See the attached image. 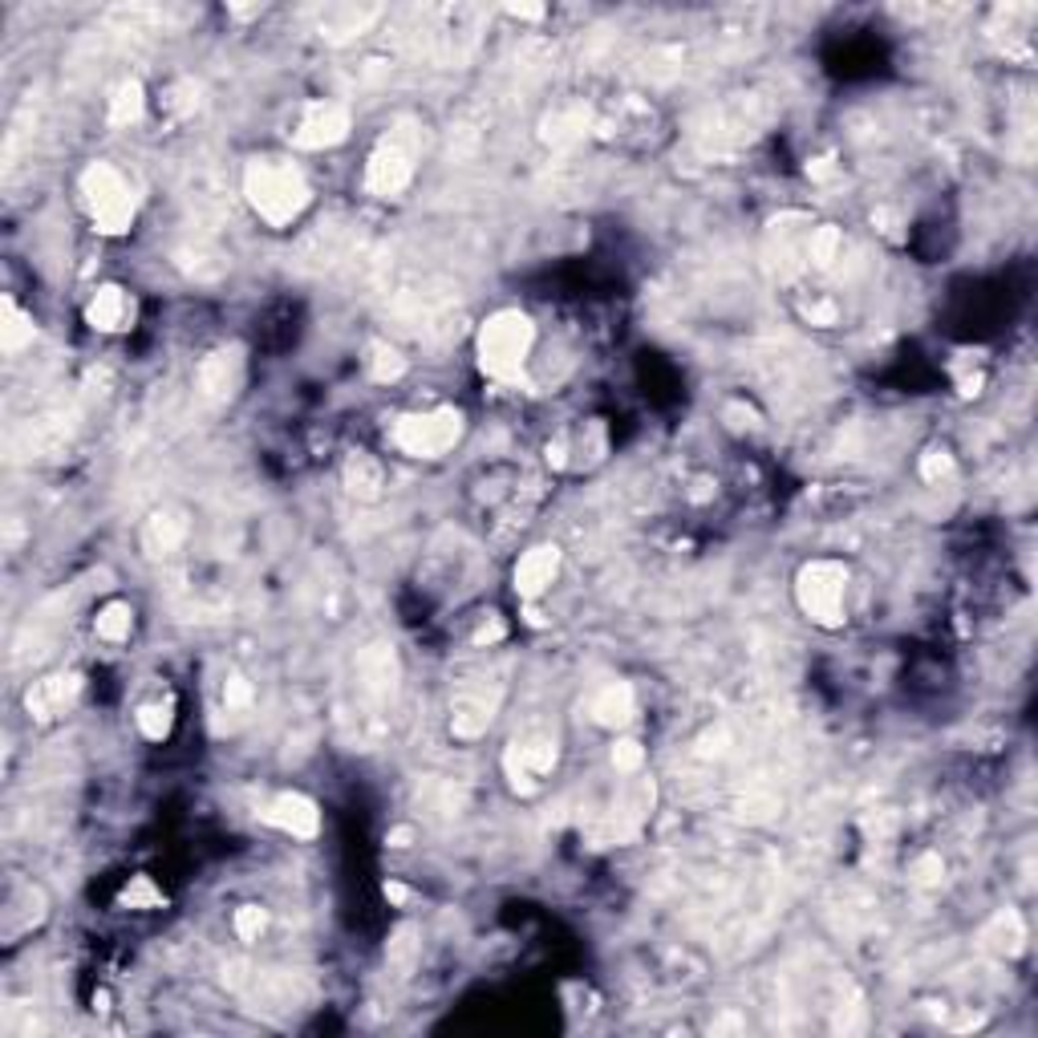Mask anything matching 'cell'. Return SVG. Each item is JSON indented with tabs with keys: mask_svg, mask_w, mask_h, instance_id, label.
I'll list each match as a JSON object with an SVG mask.
<instances>
[{
	"mask_svg": "<svg viewBox=\"0 0 1038 1038\" xmlns=\"http://www.w3.org/2000/svg\"><path fill=\"white\" fill-rule=\"evenodd\" d=\"M244 195L268 228H289L312 200L305 175L296 171L293 163H280V158H252L248 171H244Z\"/></svg>",
	"mask_w": 1038,
	"mask_h": 1038,
	"instance_id": "cell-1",
	"label": "cell"
},
{
	"mask_svg": "<svg viewBox=\"0 0 1038 1038\" xmlns=\"http://www.w3.org/2000/svg\"><path fill=\"white\" fill-rule=\"evenodd\" d=\"M536 345V325L520 309L491 312L479 329V370L491 382H520L524 361Z\"/></svg>",
	"mask_w": 1038,
	"mask_h": 1038,
	"instance_id": "cell-2",
	"label": "cell"
},
{
	"mask_svg": "<svg viewBox=\"0 0 1038 1038\" xmlns=\"http://www.w3.org/2000/svg\"><path fill=\"white\" fill-rule=\"evenodd\" d=\"M414 163H419V130L410 123L386 130L370 151V163H366V191L377 200L402 195L414 179Z\"/></svg>",
	"mask_w": 1038,
	"mask_h": 1038,
	"instance_id": "cell-3",
	"label": "cell"
},
{
	"mask_svg": "<svg viewBox=\"0 0 1038 1038\" xmlns=\"http://www.w3.org/2000/svg\"><path fill=\"white\" fill-rule=\"evenodd\" d=\"M81 203L93 219V232L123 235L134 223V195L123 171H114L110 163H90L81 171Z\"/></svg>",
	"mask_w": 1038,
	"mask_h": 1038,
	"instance_id": "cell-4",
	"label": "cell"
},
{
	"mask_svg": "<svg viewBox=\"0 0 1038 1038\" xmlns=\"http://www.w3.org/2000/svg\"><path fill=\"white\" fill-rule=\"evenodd\" d=\"M844 597H848V568L840 560H811L795 576V601L811 625H823V629L844 625Z\"/></svg>",
	"mask_w": 1038,
	"mask_h": 1038,
	"instance_id": "cell-5",
	"label": "cell"
},
{
	"mask_svg": "<svg viewBox=\"0 0 1038 1038\" xmlns=\"http://www.w3.org/2000/svg\"><path fill=\"white\" fill-rule=\"evenodd\" d=\"M459 438H463V414L454 406L406 414L394 426V447L410 454V459H438V454L459 447Z\"/></svg>",
	"mask_w": 1038,
	"mask_h": 1038,
	"instance_id": "cell-6",
	"label": "cell"
},
{
	"mask_svg": "<svg viewBox=\"0 0 1038 1038\" xmlns=\"http://www.w3.org/2000/svg\"><path fill=\"white\" fill-rule=\"evenodd\" d=\"M556 755L560 751L552 734H524V739H515V743L508 746L503 771H508V779H512V787L520 791V795H531V791H540L543 779L552 776Z\"/></svg>",
	"mask_w": 1038,
	"mask_h": 1038,
	"instance_id": "cell-7",
	"label": "cell"
},
{
	"mask_svg": "<svg viewBox=\"0 0 1038 1038\" xmlns=\"http://www.w3.org/2000/svg\"><path fill=\"white\" fill-rule=\"evenodd\" d=\"M349 139V110L342 102H309L293 126V146L300 151H325Z\"/></svg>",
	"mask_w": 1038,
	"mask_h": 1038,
	"instance_id": "cell-8",
	"label": "cell"
},
{
	"mask_svg": "<svg viewBox=\"0 0 1038 1038\" xmlns=\"http://www.w3.org/2000/svg\"><path fill=\"white\" fill-rule=\"evenodd\" d=\"M195 386L207 402H232L235 389L244 386V357L240 349H216L200 361V373H195Z\"/></svg>",
	"mask_w": 1038,
	"mask_h": 1038,
	"instance_id": "cell-9",
	"label": "cell"
},
{
	"mask_svg": "<svg viewBox=\"0 0 1038 1038\" xmlns=\"http://www.w3.org/2000/svg\"><path fill=\"white\" fill-rule=\"evenodd\" d=\"M264 820L296 840H312L321 832V811H317V804H312L309 795H300V791H280L277 799L264 807Z\"/></svg>",
	"mask_w": 1038,
	"mask_h": 1038,
	"instance_id": "cell-10",
	"label": "cell"
},
{
	"mask_svg": "<svg viewBox=\"0 0 1038 1038\" xmlns=\"http://www.w3.org/2000/svg\"><path fill=\"white\" fill-rule=\"evenodd\" d=\"M81 694V678L78 674H53V678H41L25 690V710L37 718V722H49L65 714Z\"/></svg>",
	"mask_w": 1038,
	"mask_h": 1038,
	"instance_id": "cell-11",
	"label": "cell"
},
{
	"mask_svg": "<svg viewBox=\"0 0 1038 1038\" xmlns=\"http://www.w3.org/2000/svg\"><path fill=\"white\" fill-rule=\"evenodd\" d=\"M86 321H90L98 333H123V329H130V321H134V300H130V293L118 289V284H102V289L90 296V305H86Z\"/></svg>",
	"mask_w": 1038,
	"mask_h": 1038,
	"instance_id": "cell-12",
	"label": "cell"
},
{
	"mask_svg": "<svg viewBox=\"0 0 1038 1038\" xmlns=\"http://www.w3.org/2000/svg\"><path fill=\"white\" fill-rule=\"evenodd\" d=\"M556 573H560V548L556 543H540V548L524 552V560L515 564V592H520L524 601H531V597H540V592L556 580Z\"/></svg>",
	"mask_w": 1038,
	"mask_h": 1038,
	"instance_id": "cell-13",
	"label": "cell"
},
{
	"mask_svg": "<svg viewBox=\"0 0 1038 1038\" xmlns=\"http://www.w3.org/2000/svg\"><path fill=\"white\" fill-rule=\"evenodd\" d=\"M377 16H382L377 4H333V9L321 13V37L333 41V46H345V41H354V37L370 29Z\"/></svg>",
	"mask_w": 1038,
	"mask_h": 1038,
	"instance_id": "cell-14",
	"label": "cell"
},
{
	"mask_svg": "<svg viewBox=\"0 0 1038 1038\" xmlns=\"http://www.w3.org/2000/svg\"><path fill=\"white\" fill-rule=\"evenodd\" d=\"M592 718L601 722V727H608V730H620V727H629L633 722V714H637V697H633V685L629 682H608V685H601L597 694H592Z\"/></svg>",
	"mask_w": 1038,
	"mask_h": 1038,
	"instance_id": "cell-15",
	"label": "cell"
},
{
	"mask_svg": "<svg viewBox=\"0 0 1038 1038\" xmlns=\"http://www.w3.org/2000/svg\"><path fill=\"white\" fill-rule=\"evenodd\" d=\"M187 540V515L183 512H155L142 527V548L146 556H171L175 548Z\"/></svg>",
	"mask_w": 1038,
	"mask_h": 1038,
	"instance_id": "cell-16",
	"label": "cell"
},
{
	"mask_svg": "<svg viewBox=\"0 0 1038 1038\" xmlns=\"http://www.w3.org/2000/svg\"><path fill=\"white\" fill-rule=\"evenodd\" d=\"M342 479H345V491L354 499H377L382 496V487H386V471H382V463L373 459V454H366V450H354L349 459H345V471H342Z\"/></svg>",
	"mask_w": 1038,
	"mask_h": 1038,
	"instance_id": "cell-17",
	"label": "cell"
},
{
	"mask_svg": "<svg viewBox=\"0 0 1038 1038\" xmlns=\"http://www.w3.org/2000/svg\"><path fill=\"white\" fill-rule=\"evenodd\" d=\"M982 946L990 949V953H998V958H1018L1026 946V925L1023 917L1014 913V909H1002V913L990 917V925L982 930Z\"/></svg>",
	"mask_w": 1038,
	"mask_h": 1038,
	"instance_id": "cell-18",
	"label": "cell"
},
{
	"mask_svg": "<svg viewBox=\"0 0 1038 1038\" xmlns=\"http://www.w3.org/2000/svg\"><path fill=\"white\" fill-rule=\"evenodd\" d=\"M589 123H592V114L585 106L552 110V114L543 118V142H552V146H573L576 139L589 134Z\"/></svg>",
	"mask_w": 1038,
	"mask_h": 1038,
	"instance_id": "cell-19",
	"label": "cell"
},
{
	"mask_svg": "<svg viewBox=\"0 0 1038 1038\" xmlns=\"http://www.w3.org/2000/svg\"><path fill=\"white\" fill-rule=\"evenodd\" d=\"M33 333H37V329H33L29 312L21 309L13 296H4V300H0V349H4V354H21V349L33 342Z\"/></svg>",
	"mask_w": 1038,
	"mask_h": 1038,
	"instance_id": "cell-20",
	"label": "cell"
},
{
	"mask_svg": "<svg viewBox=\"0 0 1038 1038\" xmlns=\"http://www.w3.org/2000/svg\"><path fill=\"white\" fill-rule=\"evenodd\" d=\"M146 110V90L139 78H123L110 93V126H134Z\"/></svg>",
	"mask_w": 1038,
	"mask_h": 1038,
	"instance_id": "cell-21",
	"label": "cell"
},
{
	"mask_svg": "<svg viewBox=\"0 0 1038 1038\" xmlns=\"http://www.w3.org/2000/svg\"><path fill=\"white\" fill-rule=\"evenodd\" d=\"M130 629H134V608L126 605V601H110V605H102L98 617H93V633L102 637V641H126Z\"/></svg>",
	"mask_w": 1038,
	"mask_h": 1038,
	"instance_id": "cell-22",
	"label": "cell"
},
{
	"mask_svg": "<svg viewBox=\"0 0 1038 1038\" xmlns=\"http://www.w3.org/2000/svg\"><path fill=\"white\" fill-rule=\"evenodd\" d=\"M366 370H370V377L373 382H398L406 373V357L394 349V345H386V342H373L370 345V357H366Z\"/></svg>",
	"mask_w": 1038,
	"mask_h": 1038,
	"instance_id": "cell-23",
	"label": "cell"
},
{
	"mask_svg": "<svg viewBox=\"0 0 1038 1038\" xmlns=\"http://www.w3.org/2000/svg\"><path fill=\"white\" fill-rule=\"evenodd\" d=\"M175 727V702L167 697V702H146L139 710V730L151 739V743H163L167 734H171Z\"/></svg>",
	"mask_w": 1038,
	"mask_h": 1038,
	"instance_id": "cell-24",
	"label": "cell"
},
{
	"mask_svg": "<svg viewBox=\"0 0 1038 1038\" xmlns=\"http://www.w3.org/2000/svg\"><path fill=\"white\" fill-rule=\"evenodd\" d=\"M840 248H844V232H840V228H832V223L816 228V232H811V240H807V256H811V264H816V268H832V264L840 260Z\"/></svg>",
	"mask_w": 1038,
	"mask_h": 1038,
	"instance_id": "cell-25",
	"label": "cell"
},
{
	"mask_svg": "<svg viewBox=\"0 0 1038 1038\" xmlns=\"http://www.w3.org/2000/svg\"><path fill=\"white\" fill-rule=\"evenodd\" d=\"M123 909H158L163 905V893H158L151 876H130V884L123 888Z\"/></svg>",
	"mask_w": 1038,
	"mask_h": 1038,
	"instance_id": "cell-26",
	"label": "cell"
},
{
	"mask_svg": "<svg viewBox=\"0 0 1038 1038\" xmlns=\"http://www.w3.org/2000/svg\"><path fill=\"white\" fill-rule=\"evenodd\" d=\"M909 876H913L917 888H933V884H941V876H946V860L937 853H921L913 860V868H909Z\"/></svg>",
	"mask_w": 1038,
	"mask_h": 1038,
	"instance_id": "cell-27",
	"label": "cell"
},
{
	"mask_svg": "<svg viewBox=\"0 0 1038 1038\" xmlns=\"http://www.w3.org/2000/svg\"><path fill=\"white\" fill-rule=\"evenodd\" d=\"M264 930H268V913H264L260 905H240V909H235V933H240V941H260Z\"/></svg>",
	"mask_w": 1038,
	"mask_h": 1038,
	"instance_id": "cell-28",
	"label": "cell"
},
{
	"mask_svg": "<svg viewBox=\"0 0 1038 1038\" xmlns=\"http://www.w3.org/2000/svg\"><path fill=\"white\" fill-rule=\"evenodd\" d=\"M223 710L235 714V718H248L252 710V685L240 678V674H232L228 682H223Z\"/></svg>",
	"mask_w": 1038,
	"mask_h": 1038,
	"instance_id": "cell-29",
	"label": "cell"
},
{
	"mask_svg": "<svg viewBox=\"0 0 1038 1038\" xmlns=\"http://www.w3.org/2000/svg\"><path fill=\"white\" fill-rule=\"evenodd\" d=\"M949 475H953V454H949V450L933 447L921 454V479L925 483H941L949 479Z\"/></svg>",
	"mask_w": 1038,
	"mask_h": 1038,
	"instance_id": "cell-30",
	"label": "cell"
},
{
	"mask_svg": "<svg viewBox=\"0 0 1038 1038\" xmlns=\"http://www.w3.org/2000/svg\"><path fill=\"white\" fill-rule=\"evenodd\" d=\"M641 763H645V746L637 743V739H617V746H613V767H617L620 776H633Z\"/></svg>",
	"mask_w": 1038,
	"mask_h": 1038,
	"instance_id": "cell-31",
	"label": "cell"
},
{
	"mask_svg": "<svg viewBox=\"0 0 1038 1038\" xmlns=\"http://www.w3.org/2000/svg\"><path fill=\"white\" fill-rule=\"evenodd\" d=\"M414 930L410 925H402V930L394 933V941H389V949H386V958H389V965H398V970H406L410 961H414Z\"/></svg>",
	"mask_w": 1038,
	"mask_h": 1038,
	"instance_id": "cell-32",
	"label": "cell"
},
{
	"mask_svg": "<svg viewBox=\"0 0 1038 1038\" xmlns=\"http://www.w3.org/2000/svg\"><path fill=\"white\" fill-rule=\"evenodd\" d=\"M167 106H171L175 114H191V110L200 106V86H195L191 78L175 81L171 90H167Z\"/></svg>",
	"mask_w": 1038,
	"mask_h": 1038,
	"instance_id": "cell-33",
	"label": "cell"
},
{
	"mask_svg": "<svg viewBox=\"0 0 1038 1038\" xmlns=\"http://www.w3.org/2000/svg\"><path fill=\"white\" fill-rule=\"evenodd\" d=\"M836 305H828V300H816V305H807V321L811 325H836Z\"/></svg>",
	"mask_w": 1038,
	"mask_h": 1038,
	"instance_id": "cell-34",
	"label": "cell"
},
{
	"mask_svg": "<svg viewBox=\"0 0 1038 1038\" xmlns=\"http://www.w3.org/2000/svg\"><path fill=\"white\" fill-rule=\"evenodd\" d=\"M503 633H508V625L499 617H491V625H483L479 633H475V645H496V641H503Z\"/></svg>",
	"mask_w": 1038,
	"mask_h": 1038,
	"instance_id": "cell-35",
	"label": "cell"
},
{
	"mask_svg": "<svg viewBox=\"0 0 1038 1038\" xmlns=\"http://www.w3.org/2000/svg\"><path fill=\"white\" fill-rule=\"evenodd\" d=\"M503 13L515 16V21H540V16L548 13V9H543V4H508Z\"/></svg>",
	"mask_w": 1038,
	"mask_h": 1038,
	"instance_id": "cell-36",
	"label": "cell"
},
{
	"mask_svg": "<svg viewBox=\"0 0 1038 1038\" xmlns=\"http://www.w3.org/2000/svg\"><path fill=\"white\" fill-rule=\"evenodd\" d=\"M386 844H389V848H410V844H414V828H406V823L389 828V832H386Z\"/></svg>",
	"mask_w": 1038,
	"mask_h": 1038,
	"instance_id": "cell-37",
	"label": "cell"
},
{
	"mask_svg": "<svg viewBox=\"0 0 1038 1038\" xmlns=\"http://www.w3.org/2000/svg\"><path fill=\"white\" fill-rule=\"evenodd\" d=\"M382 893H386L389 905H406V897H410V893H406V888H402L398 881H386V888H382Z\"/></svg>",
	"mask_w": 1038,
	"mask_h": 1038,
	"instance_id": "cell-38",
	"label": "cell"
},
{
	"mask_svg": "<svg viewBox=\"0 0 1038 1038\" xmlns=\"http://www.w3.org/2000/svg\"><path fill=\"white\" fill-rule=\"evenodd\" d=\"M807 175H811V179H828V175H832V158H816V163H807Z\"/></svg>",
	"mask_w": 1038,
	"mask_h": 1038,
	"instance_id": "cell-39",
	"label": "cell"
}]
</instances>
